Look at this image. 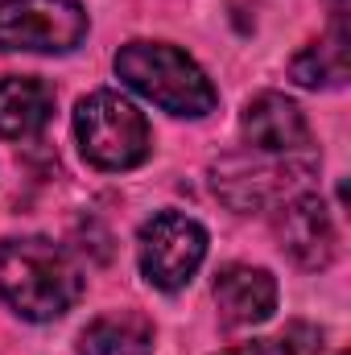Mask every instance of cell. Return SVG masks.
<instances>
[{
  "mask_svg": "<svg viewBox=\"0 0 351 355\" xmlns=\"http://www.w3.org/2000/svg\"><path fill=\"white\" fill-rule=\"evenodd\" d=\"M0 297L25 322H54L83 297V272L67 248L42 236L0 244Z\"/></svg>",
  "mask_w": 351,
  "mask_h": 355,
  "instance_id": "obj_1",
  "label": "cell"
},
{
  "mask_svg": "<svg viewBox=\"0 0 351 355\" xmlns=\"http://www.w3.org/2000/svg\"><path fill=\"white\" fill-rule=\"evenodd\" d=\"M223 355H293V347L285 339H252V343H240Z\"/></svg>",
  "mask_w": 351,
  "mask_h": 355,
  "instance_id": "obj_13",
  "label": "cell"
},
{
  "mask_svg": "<svg viewBox=\"0 0 351 355\" xmlns=\"http://www.w3.org/2000/svg\"><path fill=\"white\" fill-rule=\"evenodd\" d=\"M240 128L264 157H310V124L302 107L277 91H261L244 103Z\"/></svg>",
  "mask_w": 351,
  "mask_h": 355,
  "instance_id": "obj_8",
  "label": "cell"
},
{
  "mask_svg": "<svg viewBox=\"0 0 351 355\" xmlns=\"http://www.w3.org/2000/svg\"><path fill=\"white\" fill-rule=\"evenodd\" d=\"M264 157V153H261ZM314 174V157H268V162H223L215 166V194L232 202L240 215H252L261 207H277L306 190V178Z\"/></svg>",
  "mask_w": 351,
  "mask_h": 355,
  "instance_id": "obj_6",
  "label": "cell"
},
{
  "mask_svg": "<svg viewBox=\"0 0 351 355\" xmlns=\"http://www.w3.org/2000/svg\"><path fill=\"white\" fill-rule=\"evenodd\" d=\"M116 75L145 95L149 103H157L170 116L186 120H203L215 112L219 91L207 79V71L170 42H128L116 54Z\"/></svg>",
  "mask_w": 351,
  "mask_h": 355,
  "instance_id": "obj_2",
  "label": "cell"
},
{
  "mask_svg": "<svg viewBox=\"0 0 351 355\" xmlns=\"http://www.w3.org/2000/svg\"><path fill=\"white\" fill-rule=\"evenodd\" d=\"M215 310L223 327H261L277 310V281L268 268L228 265L215 277Z\"/></svg>",
  "mask_w": 351,
  "mask_h": 355,
  "instance_id": "obj_9",
  "label": "cell"
},
{
  "mask_svg": "<svg viewBox=\"0 0 351 355\" xmlns=\"http://www.w3.org/2000/svg\"><path fill=\"white\" fill-rule=\"evenodd\" d=\"M54 116V87L33 79V75H12L0 79V137L4 141H25L37 137Z\"/></svg>",
  "mask_w": 351,
  "mask_h": 355,
  "instance_id": "obj_10",
  "label": "cell"
},
{
  "mask_svg": "<svg viewBox=\"0 0 351 355\" xmlns=\"http://www.w3.org/2000/svg\"><path fill=\"white\" fill-rule=\"evenodd\" d=\"M277 240L281 248L298 261L302 268H327L339 252V232H335V219L327 211V202L310 190L277 202Z\"/></svg>",
  "mask_w": 351,
  "mask_h": 355,
  "instance_id": "obj_7",
  "label": "cell"
},
{
  "mask_svg": "<svg viewBox=\"0 0 351 355\" xmlns=\"http://www.w3.org/2000/svg\"><path fill=\"white\" fill-rule=\"evenodd\" d=\"M83 37L79 0H0V50L8 54H71Z\"/></svg>",
  "mask_w": 351,
  "mask_h": 355,
  "instance_id": "obj_4",
  "label": "cell"
},
{
  "mask_svg": "<svg viewBox=\"0 0 351 355\" xmlns=\"http://www.w3.org/2000/svg\"><path fill=\"white\" fill-rule=\"evenodd\" d=\"M79 355H153V322L124 310L103 314L83 331Z\"/></svg>",
  "mask_w": 351,
  "mask_h": 355,
  "instance_id": "obj_11",
  "label": "cell"
},
{
  "mask_svg": "<svg viewBox=\"0 0 351 355\" xmlns=\"http://www.w3.org/2000/svg\"><path fill=\"white\" fill-rule=\"evenodd\" d=\"M75 137L95 170L124 174L153 153V132L145 112L120 91H91L75 107Z\"/></svg>",
  "mask_w": 351,
  "mask_h": 355,
  "instance_id": "obj_3",
  "label": "cell"
},
{
  "mask_svg": "<svg viewBox=\"0 0 351 355\" xmlns=\"http://www.w3.org/2000/svg\"><path fill=\"white\" fill-rule=\"evenodd\" d=\"M335 355H343V352H335Z\"/></svg>",
  "mask_w": 351,
  "mask_h": 355,
  "instance_id": "obj_15",
  "label": "cell"
},
{
  "mask_svg": "<svg viewBox=\"0 0 351 355\" xmlns=\"http://www.w3.org/2000/svg\"><path fill=\"white\" fill-rule=\"evenodd\" d=\"M331 4H335V8H343V0H331Z\"/></svg>",
  "mask_w": 351,
  "mask_h": 355,
  "instance_id": "obj_14",
  "label": "cell"
},
{
  "mask_svg": "<svg viewBox=\"0 0 351 355\" xmlns=\"http://www.w3.org/2000/svg\"><path fill=\"white\" fill-rule=\"evenodd\" d=\"M293 79L302 87H339L348 79V33H343V21H335V29L318 42H310L298 58H293Z\"/></svg>",
  "mask_w": 351,
  "mask_h": 355,
  "instance_id": "obj_12",
  "label": "cell"
},
{
  "mask_svg": "<svg viewBox=\"0 0 351 355\" xmlns=\"http://www.w3.org/2000/svg\"><path fill=\"white\" fill-rule=\"evenodd\" d=\"M137 257H141V272L153 289L178 293L190 285V277L207 261V227L182 211H162L141 227Z\"/></svg>",
  "mask_w": 351,
  "mask_h": 355,
  "instance_id": "obj_5",
  "label": "cell"
}]
</instances>
